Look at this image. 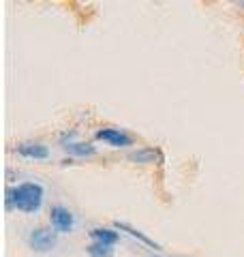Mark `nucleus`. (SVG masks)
Returning <instances> with one entry per match:
<instances>
[{"mask_svg":"<svg viewBox=\"0 0 244 257\" xmlns=\"http://www.w3.org/2000/svg\"><path fill=\"white\" fill-rule=\"evenodd\" d=\"M56 244H58V231H54L52 227H45V225H39V227H32L28 231V246L35 253H52Z\"/></svg>","mask_w":244,"mask_h":257,"instance_id":"nucleus-2","label":"nucleus"},{"mask_svg":"<svg viewBox=\"0 0 244 257\" xmlns=\"http://www.w3.org/2000/svg\"><path fill=\"white\" fill-rule=\"evenodd\" d=\"M50 227L58 234H73L77 227V219L67 206L56 204L50 208Z\"/></svg>","mask_w":244,"mask_h":257,"instance_id":"nucleus-3","label":"nucleus"},{"mask_svg":"<svg viewBox=\"0 0 244 257\" xmlns=\"http://www.w3.org/2000/svg\"><path fill=\"white\" fill-rule=\"evenodd\" d=\"M88 236H90L92 242H103V244H111V246H116L120 240V234L113 227H92L88 231Z\"/></svg>","mask_w":244,"mask_h":257,"instance_id":"nucleus-7","label":"nucleus"},{"mask_svg":"<svg viewBox=\"0 0 244 257\" xmlns=\"http://www.w3.org/2000/svg\"><path fill=\"white\" fill-rule=\"evenodd\" d=\"M152 257H163V255H152Z\"/></svg>","mask_w":244,"mask_h":257,"instance_id":"nucleus-11","label":"nucleus"},{"mask_svg":"<svg viewBox=\"0 0 244 257\" xmlns=\"http://www.w3.org/2000/svg\"><path fill=\"white\" fill-rule=\"evenodd\" d=\"M116 229H118V231H127V234H129V236H133V238H137V240H140V242H144V244H148V246H152V248H157V251H159V248H161V244H159V242H154V240H152V238H148V236H146V234H144V231H140V229H135V227H133V225H129V223H116Z\"/></svg>","mask_w":244,"mask_h":257,"instance_id":"nucleus-9","label":"nucleus"},{"mask_svg":"<svg viewBox=\"0 0 244 257\" xmlns=\"http://www.w3.org/2000/svg\"><path fill=\"white\" fill-rule=\"evenodd\" d=\"M94 138L107 144L109 148H131L135 144V138L131 133H127L125 128H118V126H103L94 133Z\"/></svg>","mask_w":244,"mask_h":257,"instance_id":"nucleus-4","label":"nucleus"},{"mask_svg":"<svg viewBox=\"0 0 244 257\" xmlns=\"http://www.w3.org/2000/svg\"><path fill=\"white\" fill-rule=\"evenodd\" d=\"M62 150L69 157H77V159H88L96 155V148L86 142H67V144H62Z\"/></svg>","mask_w":244,"mask_h":257,"instance_id":"nucleus-6","label":"nucleus"},{"mask_svg":"<svg viewBox=\"0 0 244 257\" xmlns=\"http://www.w3.org/2000/svg\"><path fill=\"white\" fill-rule=\"evenodd\" d=\"M45 204V187L41 182L26 180L7 191V208L22 214H37Z\"/></svg>","mask_w":244,"mask_h":257,"instance_id":"nucleus-1","label":"nucleus"},{"mask_svg":"<svg viewBox=\"0 0 244 257\" xmlns=\"http://www.w3.org/2000/svg\"><path fill=\"white\" fill-rule=\"evenodd\" d=\"M161 159V152L154 150V148H137L133 152H129V161L133 163H140V165H150L154 161Z\"/></svg>","mask_w":244,"mask_h":257,"instance_id":"nucleus-8","label":"nucleus"},{"mask_svg":"<svg viewBox=\"0 0 244 257\" xmlns=\"http://www.w3.org/2000/svg\"><path fill=\"white\" fill-rule=\"evenodd\" d=\"M15 152L24 159H30V161H47L52 157L50 148L41 142H22L20 146L15 148Z\"/></svg>","mask_w":244,"mask_h":257,"instance_id":"nucleus-5","label":"nucleus"},{"mask_svg":"<svg viewBox=\"0 0 244 257\" xmlns=\"http://www.w3.org/2000/svg\"><path fill=\"white\" fill-rule=\"evenodd\" d=\"M88 257H113L116 255V246L103 244V242H90L86 246Z\"/></svg>","mask_w":244,"mask_h":257,"instance_id":"nucleus-10","label":"nucleus"}]
</instances>
